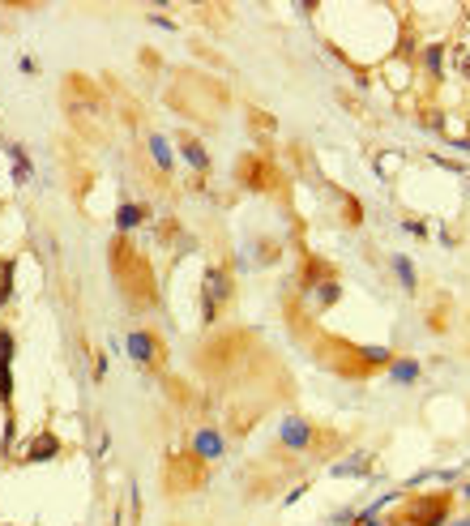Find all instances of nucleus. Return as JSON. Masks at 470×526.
I'll use <instances>...</instances> for the list:
<instances>
[{
  "instance_id": "9",
  "label": "nucleus",
  "mask_w": 470,
  "mask_h": 526,
  "mask_svg": "<svg viewBox=\"0 0 470 526\" xmlns=\"http://www.w3.org/2000/svg\"><path fill=\"white\" fill-rule=\"evenodd\" d=\"M150 150H154V158H158V167L167 171V167H171V150H167V141H163V137H150Z\"/></svg>"
},
{
  "instance_id": "11",
  "label": "nucleus",
  "mask_w": 470,
  "mask_h": 526,
  "mask_svg": "<svg viewBox=\"0 0 470 526\" xmlns=\"http://www.w3.org/2000/svg\"><path fill=\"white\" fill-rule=\"evenodd\" d=\"M394 377H398V381H415V377H419V368L407 360V364H394Z\"/></svg>"
},
{
  "instance_id": "4",
  "label": "nucleus",
  "mask_w": 470,
  "mask_h": 526,
  "mask_svg": "<svg viewBox=\"0 0 470 526\" xmlns=\"http://www.w3.org/2000/svg\"><path fill=\"white\" fill-rule=\"evenodd\" d=\"M60 454V441L51 437V433H39L34 441H30V450H26V462H47V458H56Z\"/></svg>"
},
{
  "instance_id": "14",
  "label": "nucleus",
  "mask_w": 470,
  "mask_h": 526,
  "mask_svg": "<svg viewBox=\"0 0 470 526\" xmlns=\"http://www.w3.org/2000/svg\"><path fill=\"white\" fill-rule=\"evenodd\" d=\"M462 526H470V522H462Z\"/></svg>"
},
{
  "instance_id": "12",
  "label": "nucleus",
  "mask_w": 470,
  "mask_h": 526,
  "mask_svg": "<svg viewBox=\"0 0 470 526\" xmlns=\"http://www.w3.org/2000/svg\"><path fill=\"white\" fill-rule=\"evenodd\" d=\"M13 176H17V184H26V176H30V167H26V158H21V150H13Z\"/></svg>"
},
{
  "instance_id": "16",
  "label": "nucleus",
  "mask_w": 470,
  "mask_h": 526,
  "mask_svg": "<svg viewBox=\"0 0 470 526\" xmlns=\"http://www.w3.org/2000/svg\"><path fill=\"white\" fill-rule=\"evenodd\" d=\"M407 526H411V522H407Z\"/></svg>"
},
{
  "instance_id": "5",
  "label": "nucleus",
  "mask_w": 470,
  "mask_h": 526,
  "mask_svg": "<svg viewBox=\"0 0 470 526\" xmlns=\"http://www.w3.org/2000/svg\"><path fill=\"white\" fill-rule=\"evenodd\" d=\"M282 441H287L291 450H308V441H312V428H308L304 420H291V424L282 428Z\"/></svg>"
},
{
  "instance_id": "2",
  "label": "nucleus",
  "mask_w": 470,
  "mask_h": 526,
  "mask_svg": "<svg viewBox=\"0 0 470 526\" xmlns=\"http://www.w3.org/2000/svg\"><path fill=\"white\" fill-rule=\"evenodd\" d=\"M445 518H449V501L445 497H419L411 505V514H407L411 526H441Z\"/></svg>"
},
{
  "instance_id": "15",
  "label": "nucleus",
  "mask_w": 470,
  "mask_h": 526,
  "mask_svg": "<svg viewBox=\"0 0 470 526\" xmlns=\"http://www.w3.org/2000/svg\"><path fill=\"white\" fill-rule=\"evenodd\" d=\"M466 492H470V488H466Z\"/></svg>"
},
{
  "instance_id": "3",
  "label": "nucleus",
  "mask_w": 470,
  "mask_h": 526,
  "mask_svg": "<svg viewBox=\"0 0 470 526\" xmlns=\"http://www.w3.org/2000/svg\"><path fill=\"white\" fill-rule=\"evenodd\" d=\"M128 355H133L137 364H154V360H158V343H154V334H145V330L128 334Z\"/></svg>"
},
{
  "instance_id": "10",
  "label": "nucleus",
  "mask_w": 470,
  "mask_h": 526,
  "mask_svg": "<svg viewBox=\"0 0 470 526\" xmlns=\"http://www.w3.org/2000/svg\"><path fill=\"white\" fill-rule=\"evenodd\" d=\"M137 218H141L137 206H120V218H116V223H120V231H128V227H137Z\"/></svg>"
},
{
  "instance_id": "6",
  "label": "nucleus",
  "mask_w": 470,
  "mask_h": 526,
  "mask_svg": "<svg viewBox=\"0 0 470 526\" xmlns=\"http://www.w3.org/2000/svg\"><path fill=\"white\" fill-rule=\"evenodd\" d=\"M197 454H205V458H218V454H223V441H218L214 433H197Z\"/></svg>"
},
{
  "instance_id": "8",
  "label": "nucleus",
  "mask_w": 470,
  "mask_h": 526,
  "mask_svg": "<svg viewBox=\"0 0 470 526\" xmlns=\"http://www.w3.org/2000/svg\"><path fill=\"white\" fill-rule=\"evenodd\" d=\"M13 295V261H0V308L9 304Z\"/></svg>"
},
{
  "instance_id": "7",
  "label": "nucleus",
  "mask_w": 470,
  "mask_h": 526,
  "mask_svg": "<svg viewBox=\"0 0 470 526\" xmlns=\"http://www.w3.org/2000/svg\"><path fill=\"white\" fill-rule=\"evenodd\" d=\"M184 154H188V163H193V167H197V171H205V167H210V154H205V150H201V146H197V141H193V137H188V141H184Z\"/></svg>"
},
{
  "instance_id": "13",
  "label": "nucleus",
  "mask_w": 470,
  "mask_h": 526,
  "mask_svg": "<svg viewBox=\"0 0 470 526\" xmlns=\"http://www.w3.org/2000/svg\"><path fill=\"white\" fill-rule=\"evenodd\" d=\"M394 265H398V278H402L407 287H415V270H411V261H402V257H398Z\"/></svg>"
},
{
  "instance_id": "1",
  "label": "nucleus",
  "mask_w": 470,
  "mask_h": 526,
  "mask_svg": "<svg viewBox=\"0 0 470 526\" xmlns=\"http://www.w3.org/2000/svg\"><path fill=\"white\" fill-rule=\"evenodd\" d=\"M205 321H214L218 317V308L231 300V278L223 274V270H205Z\"/></svg>"
}]
</instances>
